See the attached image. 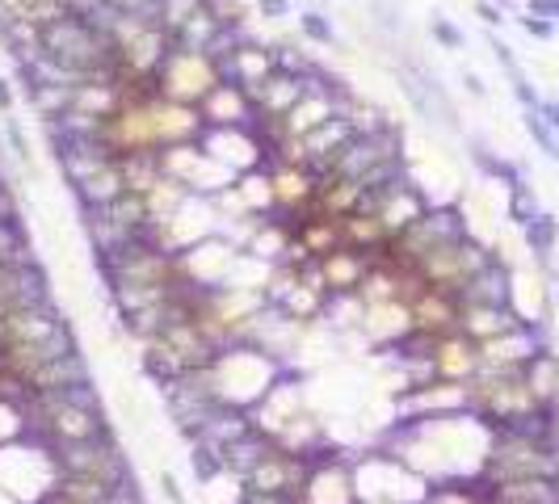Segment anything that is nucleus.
<instances>
[{
  "label": "nucleus",
  "mask_w": 559,
  "mask_h": 504,
  "mask_svg": "<svg viewBox=\"0 0 559 504\" xmlns=\"http://www.w3.org/2000/svg\"><path fill=\"white\" fill-rule=\"evenodd\" d=\"M484 483H509V479H559V454L547 441L522 438V433H505L493 429V445L484 458Z\"/></svg>",
  "instance_id": "nucleus-1"
},
{
  "label": "nucleus",
  "mask_w": 559,
  "mask_h": 504,
  "mask_svg": "<svg viewBox=\"0 0 559 504\" xmlns=\"http://www.w3.org/2000/svg\"><path fill=\"white\" fill-rule=\"evenodd\" d=\"M219 85V63L211 51H194L173 42L169 55L156 67V89L169 101H182V105H198L202 97Z\"/></svg>",
  "instance_id": "nucleus-2"
},
{
  "label": "nucleus",
  "mask_w": 559,
  "mask_h": 504,
  "mask_svg": "<svg viewBox=\"0 0 559 504\" xmlns=\"http://www.w3.org/2000/svg\"><path fill=\"white\" fill-rule=\"evenodd\" d=\"M198 114H202V126H252L257 105H252L249 89L219 80L215 89L198 101Z\"/></svg>",
  "instance_id": "nucleus-3"
},
{
  "label": "nucleus",
  "mask_w": 559,
  "mask_h": 504,
  "mask_svg": "<svg viewBox=\"0 0 559 504\" xmlns=\"http://www.w3.org/2000/svg\"><path fill=\"white\" fill-rule=\"evenodd\" d=\"M480 345L467 332H446L434 345V375L442 382H471L480 375Z\"/></svg>",
  "instance_id": "nucleus-4"
},
{
  "label": "nucleus",
  "mask_w": 559,
  "mask_h": 504,
  "mask_svg": "<svg viewBox=\"0 0 559 504\" xmlns=\"http://www.w3.org/2000/svg\"><path fill=\"white\" fill-rule=\"evenodd\" d=\"M488 504H559V479H509L484 483Z\"/></svg>",
  "instance_id": "nucleus-5"
},
{
  "label": "nucleus",
  "mask_w": 559,
  "mask_h": 504,
  "mask_svg": "<svg viewBox=\"0 0 559 504\" xmlns=\"http://www.w3.org/2000/svg\"><path fill=\"white\" fill-rule=\"evenodd\" d=\"M522 382L530 387V395L543 404V408H556L559 404V357L551 349H538L522 366Z\"/></svg>",
  "instance_id": "nucleus-6"
},
{
  "label": "nucleus",
  "mask_w": 559,
  "mask_h": 504,
  "mask_svg": "<svg viewBox=\"0 0 559 504\" xmlns=\"http://www.w3.org/2000/svg\"><path fill=\"white\" fill-rule=\"evenodd\" d=\"M295 30L308 47H324V51H345L341 30L333 22V13H324V4H311V9H299L295 17Z\"/></svg>",
  "instance_id": "nucleus-7"
},
{
  "label": "nucleus",
  "mask_w": 559,
  "mask_h": 504,
  "mask_svg": "<svg viewBox=\"0 0 559 504\" xmlns=\"http://www.w3.org/2000/svg\"><path fill=\"white\" fill-rule=\"evenodd\" d=\"M467 148H471V152H467V156H471V164H475V168H480L488 181H497V186H505V189L518 186V181H526V173H522V168H518L509 156L493 152L484 139H467Z\"/></svg>",
  "instance_id": "nucleus-8"
},
{
  "label": "nucleus",
  "mask_w": 559,
  "mask_h": 504,
  "mask_svg": "<svg viewBox=\"0 0 559 504\" xmlns=\"http://www.w3.org/2000/svg\"><path fill=\"white\" fill-rule=\"evenodd\" d=\"M522 240H526V249L534 252L538 261H547V256L559 249V219L551 211H538V215L522 227Z\"/></svg>",
  "instance_id": "nucleus-9"
},
{
  "label": "nucleus",
  "mask_w": 559,
  "mask_h": 504,
  "mask_svg": "<svg viewBox=\"0 0 559 504\" xmlns=\"http://www.w3.org/2000/svg\"><path fill=\"white\" fill-rule=\"evenodd\" d=\"M189 471L198 475V483L215 479V475L223 471V450H219L215 441H207V438L189 441Z\"/></svg>",
  "instance_id": "nucleus-10"
},
{
  "label": "nucleus",
  "mask_w": 559,
  "mask_h": 504,
  "mask_svg": "<svg viewBox=\"0 0 559 504\" xmlns=\"http://www.w3.org/2000/svg\"><path fill=\"white\" fill-rule=\"evenodd\" d=\"M538 211H543V206H538V193H534V186H526V181L509 186V206H505V215L518 223V227H526Z\"/></svg>",
  "instance_id": "nucleus-11"
},
{
  "label": "nucleus",
  "mask_w": 559,
  "mask_h": 504,
  "mask_svg": "<svg viewBox=\"0 0 559 504\" xmlns=\"http://www.w3.org/2000/svg\"><path fill=\"white\" fill-rule=\"evenodd\" d=\"M522 126H526V135L534 139V148H538L547 160H556L559 164V135L538 118V110H522Z\"/></svg>",
  "instance_id": "nucleus-12"
},
{
  "label": "nucleus",
  "mask_w": 559,
  "mask_h": 504,
  "mask_svg": "<svg viewBox=\"0 0 559 504\" xmlns=\"http://www.w3.org/2000/svg\"><path fill=\"white\" fill-rule=\"evenodd\" d=\"M430 38H434L442 51H463L467 47L463 26L455 17H446V13H430Z\"/></svg>",
  "instance_id": "nucleus-13"
},
{
  "label": "nucleus",
  "mask_w": 559,
  "mask_h": 504,
  "mask_svg": "<svg viewBox=\"0 0 559 504\" xmlns=\"http://www.w3.org/2000/svg\"><path fill=\"white\" fill-rule=\"evenodd\" d=\"M518 26H522V34L526 38H534V42H556L559 34V22H551V17H538V13H518Z\"/></svg>",
  "instance_id": "nucleus-14"
},
{
  "label": "nucleus",
  "mask_w": 559,
  "mask_h": 504,
  "mask_svg": "<svg viewBox=\"0 0 559 504\" xmlns=\"http://www.w3.org/2000/svg\"><path fill=\"white\" fill-rule=\"evenodd\" d=\"M509 93H513V101H518L522 110H538V101H543V93L534 89V80H530L526 72H518V76H509Z\"/></svg>",
  "instance_id": "nucleus-15"
},
{
  "label": "nucleus",
  "mask_w": 559,
  "mask_h": 504,
  "mask_svg": "<svg viewBox=\"0 0 559 504\" xmlns=\"http://www.w3.org/2000/svg\"><path fill=\"white\" fill-rule=\"evenodd\" d=\"M252 13L261 22H290L295 17V0H252Z\"/></svg>",
  "instance_id": "nucleus-16"
},
{
  "label": "nucleus",
  "mask_w": 559,
  "mask_h": 504,
  "mask_svg": "<svg viewBox=\"0 0 559 504\" xmlns=\"http://www.w3.org/2000/svg\"><path fill=\"white\" fill-rule=\"evenodd\" d=\"M488 47H493V60L500 63V72H505V76H518V72H522V63H518V55H513V47H509L505 38H497V30H488Z\"/></svg>",
  "instance_id": "nucleus-17"
},
{
  "label": "nucleus",
  "mask_w": 559,
  "mask_h": 504,
  "mask_svg": "<svg viewBox=\"0 0 559 504\" xmlns=\"http://www.w3.org/2000/svg\"><path fill=\"white\" fill-rule=\"evenodd\" d=\"M475 17L488 26V30H500L509 17H505V9L500 4H493V0H475Z\"/></svg>",
  "instance_id": "nucleus-18"
},
{
  "label": "nucleus",
  "mask_w": 559,
  "mask_h": 504,
  "mask_svg": "<svg viewBox=\"0 0 559 504\" xmlns=\"http://www.w3.org/2000/svg\"><path fill=\"white\" fill-rule=\"evenodd\" d=\"M160 492H164V501L169 504H186V492H182V483H177V475L173 471H160Z\"/></svg>",
  "instance_id": "nucleus-19"
},
{
  "label": "nucleus",
  "mask_w": 559,
  "mask_h": 504,
  "mask_svg": "<svg viewBox=\"0 0 559 504\" xmlns=\"http://www.w3.org/2000/svg\"><path fill=\"white\" fill-rule=\"evenodd\" d=\"M463 89L475 97V101H488V85H484V76H480V72H463Z\"/></svg>",
  "instance_id": "nucleus-20"
},
{
  "label": "nucleus",
  "mask_w": 559,
  "mask_h": 504,
  "mask_svg": "<svg viewBox=\"0 0 559 504\" xmlns=\"http://www.w3.org/2000/svg\"><path fill=\"white\" fill-rule=\"evenodd\" d=\"M538 118H543V123H547L559 135V101H556V97H551V101H547V97L538 101Z\"/></svg>",
  "instance_id": "nucleus-21"
},
{
  "label": "nucleus",
  "mask_w": 559,
  "mask_h": 504,
  "mask_svg": "<svg viewBox=\"0 0 559 504\" xmlns=\"http://www.w3.org/2000/svg\"><path fill=\"white\" fill-rule=\"evenodd\" d=\"M526 13H538V17L559 22V0H526Z\"/></svg>",
  "instance_id": "nucleus-22"
},
{
  "label": "nucleus",
  "mask_w": 559,
  "mask_h": 504,
  "mask_svg": "<svg viewBox=\"0 0 559 504\" xmlns=\"http://www.w3.org/2000/svg\"><path fill=\"white\" fill-rule=\"evenodd\" d=\"M13 105H17L13 80H9V76H0V114H13Z\"/></svg>",
  "instance_id": "nucleus-23"
},
{
  "label": "nucleus",
  "mask_w": 559,
  "mask_h": 504,
  "mask_svg": "<svg viewBox=\"0 0 559 504\" xmlns=\"http://www.w3.org/2000/svg\"><path fill=\"white\" fill-rule=\"evenodd\" d=\"M493 4H500L505 13H513V9H518V0H493Z\"/></svg>",
  "instance_id": "nucleus-24"
},
{
  "label": "nucleus",
  "mask_w": 559,
  "mask_h": 504,
  "mask_svg": "<svg viewBox=\"0 0 559 504\" xmlns=\"http://www.w3.org/2000/svg\"><path fill=\"white\" fill-rule=\"evenodd\" d=\"M362 504H400V501H387V496H371V501H362Z\"/></svg>",
  "instance_id": "nucleus-25"
},
{
  "label": "nucleus",
  "mask_w": 559,
  "mask_h": 504,
  "mask_svg": "<svg viewBox=\"0 0 559 504\" xmlns=\"http://www.w3.org/2000/svg\"><path fill=\"white\" fill-rule=\"evenodd\" d=\"M328 4H345V0H328Z\"/></svg>",
  "instance_id": "nucleus-26"
},
{
  "label": "nucleus",
  "mask_w": 559,
  "mask_h": 504,
  "mask_svg": "<svg viewBox=\"0 0 559 504\" xmlns=\"http://www.w3.org/2000/svg\"><path fill=\"white\" fill-rule=\"evenodd\" d=\"M556 101H559V93H556Z\"/></svg>",
  "instance_id": "nucleus-27"
},
{
  "label": "nucleus",
  "mask_w": 559,
  "mask_h": 504,
  "mask_svg": "<svg viewBox=\"0 0 559 504\" xmlns=\"http://www.w3.org/2000/svg\"><path fill=\"white\" fill-rule=\"evenodd\" d=\"M249 4H252V0H249Z\"/></svg>",
  "instance_id": "nucleus-28"
}]
</instances>
